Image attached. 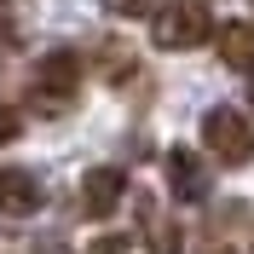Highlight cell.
Wrapping results in <instances>:
<instances>
[{"label": "cell", "mask_w": 254, "mask_h": 254, "mask_svg": "<svg viewBox=\"0 0 254 254\" xmlns=\"http://www.w3.org/2000/svg\"><path fill=\"white\" fill-rule=\"evenodd\" d=\"M75 87H81V58L64 52V47L41 52V64L29 69V104L41 116H64L75 104Z\"/></svg>", "instance_id": "1"}, {"label": "cell", "mask_w": 254, "mask_h": 254, "mask_svg": "<svg viewBox=\"0 0 254 254\" xmlns=\"http://www.w3.org/2000/svg\"><path fill=\"white\" fill-rule=\"evenodd\" d=\"M208 35H214V17H208L202 0H168L150 17V41L162 52H190V47H202Z\"/></svg>", "instance_id": "2"}, {"label": "cell", "mask_w": 254, "mask_h": 254, "mask_svg": "<svg viewBox=\"0 0 254 254\" xmlns=\"http://www.w3.org/2000/svg\"><path fill=\"white\" fill-rule=\"evenodd\" d=\"M202 144H208V156L225 162V168H243V162H254V122L243 110H208L202 116Z\"/></svg>", "instance_id": "3"}, {"label": "cell", "mask_w": 254, "mask_h": 254, "mask_svg": "<svg viewBox=\"0 0 254 254\" xmlns=\"http://www.w3.org/2000/svg\"><path fill=\"white\" fill-rule=\"evenodd\" d=\"M133 214H139V237L150 254H185V237H179V225L168 220V208L156 202V196H133Z\"/></svg>", "instance_id": "4"}, {"label": "cell", "mask_w": 254, "mask_h": 254, "mask_svg": "<svg viewBox=\"0 0 254 254\" xmlns=\"http://www.w3.org/2000/svg\"><path fill=\"white\" fill-rule=\"evenodd\" d=\"M127 196V174L122 168H87V179H81V208L93 214V220H110L116 208H122Z\"/></svg>", "instance_id": "5"}, {"label": "cell", "mask_w": 254, "mask_h": 254, "mask_svg": "<svg viewBox=\"0 0 254 254\" xmlns=\"http://www.w3.org/2000/svg\"><path fill=\"white\" fill-rule=\"evenodd\" d=\"M168 185H174L179 202H202L208 196V162L196 150H185V144H174L168 150Z\"/></svg>", "instance_id": "6"}, {"label": "cell", "mask_w": 254, "mask_h": 254, "mask_svg": "<svg viewBox=\"0 0 254 254\" xmlns=\"http://www.w3.org/2000/svg\"><path fill=\"white\" fill-rule=\"evenodd\" d=\"M41 208V179L23 168H0V214L6 220H29Z\"/></svg>", "instance_id": "7"}, {"label": "cell", "mask_w": 254, "mask_h": 254, "mask_svg": "<svg viewBox=\"0 0 254 254\" xmlns=\"http://www.w3.org/2000/svg\"><path fill=\"white\" fill-rule=\"evenodd\" d=\"M214 52H220V64H231V69L249 75L254 69V23H225L214 35Z\"/></svg>", "instance_id": "8"}, {"label": "cell", "mask_w": 254, "mask_h": 254, "mask_svg": "<svg viewBox=\"0 0 254 254\" xmlns=\"http://www.w3.org/2000/svg\"><path fill=\"white\" fill-rule=\"evenodd\" d=\"M116 17H144V12H156V0H104Z\"/></svg>", "instance_id": "9"}, {"label": "cell", "mask_w": 254, "mask_h": 254, "mask_svg": "<svg viewBox=\"0 0 254 254\" xmlns=\"http://www.w3.org/2000/svg\"><path fill=\"white\" fill-rule=\"evenodd\" d=\"M17 133H23V116H17V110H6V104H0V144H12Z\"/></svg>", "instance_id": "10"}, {"label": "cell", "mask_w": 254, "mask_h": 254, "mask_svg": "<svg viewBox=\"0 0 254 254\" xmlns=\"http://www.w3.org/2000/svg\"><path fill=\"white\" fill-rule=\"evenodd\" d=\"M93 254H127V243H122V237H98Z\"/></svg>", "instance_id": "11"}]
</instances>
